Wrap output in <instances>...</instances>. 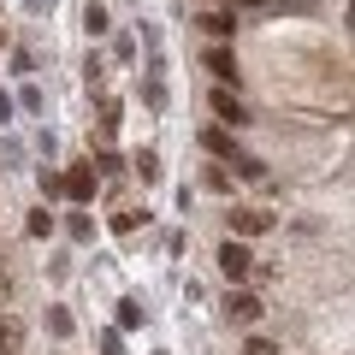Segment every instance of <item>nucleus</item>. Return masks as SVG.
I'll return each mask as SVG.
<instances>
[{
    "label": "nucleus",
    "mask_w": 355,
    "mask_h": 355,
    "mask_svg": "<svg viewBox=\"0 0 355 355\" xmlns=\"http://www.w3.org/2000/svg\"><path fill=\"white\" fill-rule=\"evenodd\" d=\"M249 266H254V254H249V249H243V243H237V237H231V243H225V249H219V272H225V279H231V284H237V279H249Z\"/></svg>",
    "instance_id": "nucleus-1"
},
{
    "label": "nucleus",
    "mask_w": 355,
    "mask_h": 355,
    "mask_svg": "<svg viewBox=\"0 0 355 355\" xmlns=\"http://www.w3.org/2000/svg\"><path fill=\"white\" fill-rule=\"evenodd\" d=\"M225 314L243 320V326H254V320H261V302H254L249 291H231V296H225Z\"/></svg>",
    "instance_id": "nucleus-2"
},
{
    "label": "nucleus",
    "mask_w": 355,
    "mask_h": 355,
    "mask_svg": "<svg viewBox=\"0 0 355 355\" xmlns=\"http://www.w3.org/2000/svg\"><path fill=\"white\" fill-rule=\"evenodd\" d=\"M214 113L225 119V125H249V107H243L231 89H219V95H214Z\"/></svg>",
    "instance_id": "nucleus-3"
},
{
    "label": "nucleus",
    "mask_w": 355,
    "mask_h": 355,
    "mask_svg": "<svg viewBox=\"0 0 355 355\" xmlns=\"http://www.w3.org/2000/svg\"><path fill=\"white\" fill-rule=\"evenodd\" d=\"M207 71H214L219 83H237V53L231 48H207Z\"/></svg>",
    "instance_id": "nucleus-4"
},
{
    "label": "nucleus",
    "mask_w": 355,
    "mask_h": 355,
    "mask_svg": "<svg viewBox=\"0 0 355 355\" xmlns=\"http://www.w3.org/2000/svg\"><path fill=\"white\" fill-rule=\"evenodd\" d=\"M60 190H65V196H71V202H89V196H95V172H89V166H77V172H71V178H65Z\"/></svg>",
    "instance_id": "nucleus-5"
},
{
    "label": "nucleus",
    "mask_w": 355,
    "mask_h": 355,
    "mask_svg": "<svg viewBox=\"0 0 355 355\" xmlns=\"http://www.w3.org/2000/svg\"><path fill=\"white\" fill-rule=\"evenodd\" d=\"M266 225H272V214H254V207H243V214H231V231H243V237H261Z\"/></svg>",
    "instance_id": "nucleus-6"
},
{
    "label": "nucleus",
    "mask_w": 355,
    "mask_h": 355,
    "mask_svg": "<svg viewBox=\"0 0 355 355\" xmlns=\"http://www.w3.org/2000/svg\"><path fill=\"white\" fill-rule=\"evenodd\" d=\"M202 148H207V154H219V160H237V142H231L225 130H202Z\"/></svg>",
    "instance_id": "nucleus-7"
},
{
    "label": "nucleus",
    "mask_w": 355,
    "mask_h": 355,
    "mask_svg": "<svg viewBox=\"0 0 355 355\" xmlns=\"http://www.w3.org/2000/svg\"><path fill=\"white\" fill-rule=\"evenodd\" d=\"M202 30H207V36H219V42H225L231 30H237V18H231V12H207V18H202Z\"/></svg>",
    "instance_id": "nucleus-8"
},
{
    "label": "nucleus",
    "mask_w": 355,
    "mask_h": 355,
    "mask_svg": "<svg viewBox=\"0 0 355 355\" xmlns=\"http://www.w3.org/2000/svg\"><path fill=\"white\" fill-rule=\"evenodd\" d=\"M18 338H24V331H18V320H0V355H12Z\"/></svg>",
    "instance_id": "nucleus-9"
},
{
    "label": "nucleus",
    "mask_w": 355,
    "mask_h": 355,
    "mask_svg": "<svg viewBox=\"0 0 355 355\" xmlns=\"http://www.w3.org/2000/svg\"><path fill=\"white\" fill-rule=\"evenodd\" d=\"M83 30H89V36H107V12H101V6H89V12H83Z\"/></svg>",
    "instance_id": "nucleus-10"
},
{
    "label": "nucleus",
    "mask_w": 355,
    "mask_h": 355,
    "mask_svg": "<svg viewBox=\"0 0 355 355\" xmlns=\"http://www.w3.org/2000/svg\"><path fill=\"white\" fill-rule=\"evenodd\" d=\"M137 172H142V184H154V178H160V160H154V154H142V160H137Z\"/></svg>",
    "instance_id": "nucleus-11"
},
{
    "label": "nucleus",
    "mask_w": 355,
    "mask_h": 355,
    "mask_svg": "<svg viewBox=\"0 0 355 355\" xmlns=\"http://www.w3.org/2000/svg\"><path fill=\"white\" fill-rule=\"evenodd\" d=\"M243 355H279V343H272V338H249V349H243Z\"/></svg>",
    "instance_id": "nucleus-12"
}]
</instances>
